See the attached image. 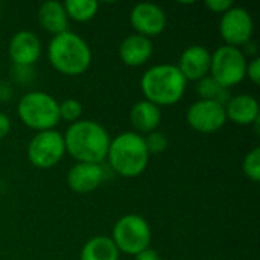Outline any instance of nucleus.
I'll use <instances>...</instances> for the list:
<instances>
[{"label": "nucleus", "instance_id": "nucleus-1", "mask_svg": "<svg viewBox=\"0 0 260 260\" xmlns=\"http://www.w3.org/2000/svg\"><path fill=\"white\" fill-rule=\"evenodd\" d=\"M62 136L66 154L76 163L101 165L107 158L111 139L101 123L94 120H78L72 123Z\"/></svg>", "mask_w": 260, "mask_h": 260}, {"label": "nucleus", "instance_id": "nucleus-2", "mask_svg": "<svg viewBox=\"0 0 260 260\" xmlns=\"http://www.w3.org/2000/svg\"><path fill=\"white\" fill-rule=\"evenodd\" d=\"M47 59L58 73L79 76L85 73L91 64V49L81 35L66 30L52 37L49 41Z\"/></svg>", "mask_w": 260, "mask_h": 260}, {"label": "nucleus", "instance_id": "nucleus-3", "mask_svg": "<svg viewBox=\"0 0 260 260\" xmlns=\"http://www.w3.org/2000/svg\"><path fill=\"white\" fill-rule=\"evenodd\" d=\"M110 168L120 177L136 178L142 175L149 163V152L143 136L125 131L111 139L107 158Z\"/></svg>", "mask_w": 260, "mask_h": 260}, {"label": "nucleus", "instance_id": "nucleus-4", "mask_svg": "<svg viewBox=\"0 0 260 260\" xmlns=\"http://www.w3.org/2000/svg\"><path fill=\"white\" fill-rule=\"evenodd\" d=\"M186 85L187 81L174 64L152 66L142 75L140 79V88L145 101L157 107L178 104L184 96Z\"/></svg>", "mask_w": 260, "mask_h": 260}, {"label": "nucleus", "instance_id": "nucleus-5", "mask_svg": "<svg viewBox=\"0 0 260 260\" xmlns=\"http://www.w3.org/2000/svg\"><path fill=\"white\" fill-rule=\"evenodd\" d=\"M17 114L24 126L41 133L53 129L59 122V102L44 91L23 94L17 105Z\"/></svg>", "mask_w": 260, "mask_h": 260}, {"label": "nucleus", "instance_id": "nucleus-6", "mask_svg": "<svg viewBox=\"0 0 260 260\" xmlns=\"http://www.w3.org/2000/svg\"><path fill=\"white\" fill-rule=\"evenodd\" d=\"M152 239L151 225L148 221L136 213L123 215L119 218L111 232V241L119 253L136 256L149 247Z\"/></svg>", "mask_w": 260, "mask_h": 260}, {"label": "nucleus", "instance_id": "nucleus-7", "mask_svg": "<svg viewBox=\"0 0 260 260\" xmlns=\"http://www.w3.org/2000/svg\"><path fill=\"white\" fill-rule=\"evenodd\" d=\"M247 56L241 49L232 46H219L212 53L210 76L218 81L222 87L232 88L245 79Z\"/></svg>", "mask_w": 260, "mask_h": 260}, {"label": "nucleus", "instance_id": "nucleus-8", "mask_svg": "<svg viewBox=\"0 0 260 260\" xmlns=\"http://www.w3.org/2000/svg\"><path fill=\"white\" fill-rule=\"evenodd\" d=\"M66 155L64 136L56 129L37 133L27 145V158L38 169L56 166Z\"/></svg>", "mask_w": 260, "mask_h": 260}, {"label": "nucleus", "instance_id": "nucleus-9", "mask_svg": "<svg viewBox=\"0 0 260 260\" xmlns=\"http://www.w3.org/2000/svg\"><path fill=\"white\" fill-rule=\"evenodd\" d=\"M254 30V23L251 14L242 6H232L227 12L221 15L219 20V35L225 46L242 47L251 41Z\"/></svg>", "mask_w": 260, "mask_h": 260}, {"label": "nucleus", "instance_id": "nucleus-10", "mask_svg": "<svg viewBox=\"0 0 260 260\" xmlns=\"http://www.w3.org/2000/svg\"><path fill=\"white\" fill-rule=\"evenodd\" d=\"M186 120L187 125L200 134L216 133L227 122L225 107L218 102L198 99L189 107L186 113Z\"/></svg>", "mask_w": 260, "mask_h": 260}, {"label": "nucleus", "instance_id": "nucleus-11", "mask_svg": "<svg viewBox=\"0 0 260 260\" xmlns=\"http://www.w3.org/2000/svg\"><path fill=\"white\" fill-rule=\"evenodd\" d=\"M166 12L161 6L149 2H142L133 6L129 12V23L136 34L146 38L160 35L166 27Z\"/></svg>", "mask_w": 260, "mask_h": 260}, {"label": "nucleus", "instance_id": "nucleus-12", "mask_svg": "<svg viewBox=\"0 0 260 260\" xmlns=\"http://www.w3.org/2000/svg\"><path fill=\"white\" fill-rule=\"evenodd\" d=\"M210 61L212 53L207 47L193 44L183 50L178 59L177 69L186 81L198 82L200 79L210 75Z\"/></svg>", "mask_w": 260, "mask_h": 260}, {"label": "nucleus", "instance_id": "nucleus-13", "mask_svg": "<svg viewBox=\"0 0 260 260\" xmlns=\"http://www.w3.org/2000/svg\"><path fill=\"white\" fill-rule=\"evenodd\" d=\"M8 53L14 66H34L41 56V41L30 30H18L11 37Z\"/></svg>", "mask_w": 260, "mask_h": 260}, {"label": "nucleus", "instance_id": "nucleus-14", "mask_svg": "<svg viewBox=\"0 0 260 260\" xmlns=\"http://www.w3.org/2000/svg\"><path fill=\"white\" fill-rule=\"evenodd\" d=\"M104 181V169L94 163H75L67 174L69 187L79 195L96 190Z\"/></svg>", "mask_w": 260, "mask_h": 260}, {"label": "nucleus", "instance_id": "nucleus-15", "mask_svg": "<svg viewBox=\"0 0 260 260\" xmlns=\"http://www.w3.org/2000/svg\"><path fill=\"white\" fill-rule=\"evenodd\" d=\"M154 52L151 38L139 34H131L122 40L119 46V58L128 67H140L146 64Z\"/></svg>", "mask_w": 260, "mask_h": 260}, {"label": "nucleus", "instance_id": "nucleus-16", "mask_svg": "<svg viewBox=\"0 0 260 260\" xmlns=\"http://www.w3.org/2000/svg\"><path fill=\"white\" fill-rule=\"evenodd\" d=\"M225 116L227 120H232L236 125H253L260 119L259 102L251 94L232 96L230 101L225 104Z\"/></svg>", "mask_w": 260, "mask_h": 260}, {"label": "nucleus", "instance_id": "nucleus-17", "mask_svg": "<svg viewBox=\"0 0 260 260\" xmlns=\"http://www.w3.org/2000/svg\"><path fill=\"white\" fill-rule=\"evenodd\" d=\"M129 120L134 128V133L140 136H148L149 133L157 131L161 122V110L160 107L143 99L133 105L129 111Z\"/></svg>", "mask_w": 260, "mask_h": 260}, {"label": "nucleus", "instance_id": "nucleus-18", "mask_svg": "<svg viewBox=\"0 0 260 260\" xmlns=\"http://www.w3.org/2000/svg\"><path fill=\"white\" fill-rule=\"evenodd\" d=\"M37 18L40 26L53 37L69 30V17L61 2L49 0L41 3L37 12Z\"/></svg>", "mask_w": 260, "mask_h": 260}, {"label": "nucleus", "instance_id": "nucleus-19", "mask_svg": "<svg viewBox=\"0 0 260 260\" xmlns=\"http://www.w3.org/2000/svg\"><path fill=\"white\" fill-rule=\"evenodd\" d=\"M119 257L120 253L108 236H94L81 250V260H119Z\"/></svg>", "mask_w": 260, "mask_h": 260}, {"label": "nucleus", "instance_id": "nucleus-20", "mask_svg": "<svg viewBox=\"0 0 260 260\" xmlns=\"http://www.w3.org/2000/svg\"><path fill=\"white\" fill-rule=\"evenodd\" d=\"M200 99L203 101H212V102H218L221 105L225 107V104L230 101L232 98V93L229 88L222 87L218 81H215L210 75H207L206 78L200 79L197 82V87H195Z\"/></svg>", "mask_w": 260, "mask_h": 260}, {"label": "nucleus", "instance_id": "nucleus-21", "mask_svg": "<svg viewBox=\"0 0 260 260\" xmlns=\"http://www.w3.org/2000/svg\"><path fill=\"white\" fill-rule=\"evenodd\" d=\"M62 5L69 20L78 23L90 21L99 9V3L96 0H66Z\"/></svg>", "mask_w": 260, "mask_h": 260}, {"label": "nucleus", "instance_id": "nucleus-22", "mask_svg": "<svg viewBox=\"0 0 260 260\" xmlns=\"http://www.w3.org/2000/svg\"><path fill=\"white\" fill-rule=\"evenodd\" d=\"M242 172L244 175L251 180L253 183H257L260 180V148L256 146L244 157L242 161Z\"/></svg>", "mask_w": 260, "mask_h": 260}, {"label": "nucleus", "instance_id": "nucleus-23", "mask_svg": "<svg viewBox=\"0 0 260 260\" xmlns=\"http://www.w3.org/2000/svg\"><path fill=\"white\" fill-rule=\"evenodd\" d=\"M82 116V105L79 101L69 98L64 99L62 102H59V119L69 122L70 125L81 120Z\"/></svg>", "mask_w": 260, "mask_h": 260}, {"label": "nucleus", "instance_id": "nucleus-24", "mask_svg": "<svg viewBox=\"0 0 260 260\" xmlns=\"http://www.w3.org/2000/svg\"><path fill=\"white\" fill-rule=\"evenodd\" d=\"M143 139H145V145L148 148L149 155L151 154H161L169 146V140H168L166 134L161 131H152L148 136H143Z\"/></svg>", "mask_w": 260, "mask_h": 260}, {"label": "nucleus", "instance_id": "nucleus-25", "mask_svg": "<svg viewBox=\"0 0 260 260\" xmlns=\"http://www.w3.org/2000/svg\"><path fill=\"white\" fill-rule=\"evenodd\" d=\"M12 78L18 84H29L35 78V70L34 66H12Z\"/></svg>", "mask_w": 260, "mask_h": 260}, {"label": "nucleus", "instance_id": "nucleus-26", "mask_svg": "<svg viewBox=\"0 0 260 260\" xmlns=\"http://www.w3.org/2000/svg\"><path fill=\"white\" fill-rule=\"evenodd\" d=\"M245 76H248V79L254 84L259 85L260 84V58L256 56L253 58L250 62H247V72Z\"/></svg>", "mask_w": 260, "mask_h": 260}, {"label": "nucleus", "instance_id": "nucleus-27", "mask_svg": "<svg viewBox=\"0 0 260 260\" xmlns=\"http://www.w3.org/2000/svg\"><path fill=\"white\" fill-rule=\"evenodd\" d=\"M204 5L209 11L222 15L224 12H227L233 6V2H230V0H206Z\"/></svg>", "mask_w": 260, "mask_h": 260}, {"label": "nucleus", "instance_id": "nucleus-28", "mask_svg": "<svg viewBox=\"0 0 260 260\" xmlns=\"http://www.w3.org/2000/svg\"><path fill=\"white\" fill-rule=\"evenodd\" d=\"M134 260H161V257H160V254H158L157 250L148 247L143 251H140L139 254H136Z\"/></svg>", "mask_w": 260, "mask_h": 260}, {"label": "nucleus", "instance_id": "nucleus-29", "mask_svg": "<svg viewBox=\"0 0 260 260\" xmlns=\"http://www.w3.org/2000/svg\"><path fill=\"white\" fill-rule=\"evenodd\" d=\"M11 131V119L5 114L0 113V140L5 139Z\"/></svg>", "mask_w": 260, "mask_h": 260}, {"label": "nucleus", "instance_id": "nucleus-30", "mask_svg": "<svg viewBox=\"0 0 260 260\" xmlns=\"http://www.w3.org/2000/svg\"><path fill=\"white\" fill-rule=\"evenodd\" d=\"M242 47H245V50H242V53L247 56H250V55H254V58L257 56V46H256V43H253V41H248L245 46H242Z\"/></svg>", "mask_w": 260, "mask_h": 260}, {"label": "nucleus", "instance_id": "nucleus-31", "mask_svg": "<svg viewBox=\"0 0 260 260\" xmlns=\"http://www.w3.org/2000/svg\"><path fill=\"white\" fill-rule=\"evenodd\" d=\"M2 96H3V90H2V85H0V99H2Z\"/></svg>", "mask_w": 260, "mask_h": 260}]
</instances>
